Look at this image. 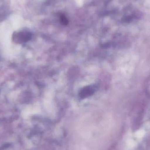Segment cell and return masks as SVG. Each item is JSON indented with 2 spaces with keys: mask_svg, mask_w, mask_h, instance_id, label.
Here are the masks:
<instances>
[{
  "mask_svg": "<svg viewBox=\"0 0 150 150\" xmlns=\"http://www.w3.org/2000/svg\"><path fill=\"white\" fill-rule=\"evenodd\" d=\"M32 35L30 33L27 32H21L14 33L13 40L17 43H25L31 39Z\"/></svg>",
  "mask_w": 150,
  "mask_h": 150,
  "instance_id": "1",
  "label": "cell"
},
{
  "mask_svg": "<svg viewBox=\"0 0 150 150\" xmlns=\"http://www.w3.org/2000/svg\"><path fill=\"white\" fill-rule=\"evenodd\" d=\"M94 91L95 89L93 86H86L81 90L79 92V96L81 98H85L92 95L94 93Z\"/></svg>",
  "mask_w": 150,
  "mask_h": 150,
  "instance_id": "2",
  "label": "cell"
},
{
  "mask_svg": "<svg viewBox=\"0 0 150 150\" xmlns=\"http://www.w3.org/2000/svg\"><path fill=\"white\" fill-rule=\"evenodd\" d=\"M60 19L61 23L63 25H67L68 23V20L64 15H61L60 17Z\"/></svg>",
  "mask_w": 150,
  "mask_h": 150,
  "instance_id": "3",
  "label": "cell"
},
{
  "mask_svg": "<svg viewBox=\"0 0 150 150\" xmlns=\"http://www.w3.org/2000/svg\"><path fill=\"white\" fill-rule=\"evenodd\" d=\"M10 146V144H4L0 148V150H4L7 149V148H8L9 146Z\"/></svg>",
  "mask_w": 150,
  "mask_h": 150,
  "instance_id": "4",
  "label": "cell"
},
{
  "mask_svg": "<svg viewBox=\"0 0 150 150\" xmlns=\"http://www.w3.org/2000/svg\"><path fill=\"white\" fill-rule=\"evenodd\" d=\"M146 4L147 5L150 6V0H148V1H147V2L146 3Z\"/></svg>",
  "mask_w": 150,
  "mask_h": 150,
  "instance_id": "5",
  "label": "cell"
}]
</instances>
